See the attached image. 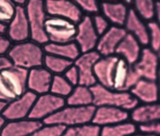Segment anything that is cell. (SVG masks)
I'll return each instance as SVG.
<instances>
[{
  "mask_svg": "<svg viewBox=\"0 0 160 136\" xmlns=\"http://www.w3.org/2000/svg\"><path fill=\"white\" fill-rule=\"evenodd\" d=\"M91 89L93 95V105L95 107L109 106L131 112L139 104L130 92L113 90L102 87L98 83L92 86Z\"/></svg>",
  "mask_w": 160,
  "mask_h": 136,
  "instance_id": "obj_3",
  "label": "cell"
},
{
  "mask_svg": "<svg viewBox=\"0 0 160 136\" xmlns=\"http://www.w3.org/2000/svg\"><path fill=\"white\" fill-rule=\"evenodd\" d=\"M52 78L53 75L43 66L32 68L28 73V90L37 96L49 93Z\"/></svg>",
  "mask_w": 160,
  "mask_h": 136,
  "instance_id": "obj_18",
  "label": "cell"
},
{
  "mask_svg": "<svg viewBox=\"0 0 160 136\" xmlns=\"http://www.w3.org/2000/svg\"><path fill=\"white\" fill-rule=\"evenodd\" d=\"M157 83H158V92H159V102H160V70H159V73H158V77Z\"/></svg>",
  "mask_w": 160,
  "mask_h": 136,
  "instance_id": "obj_46",
  "label": "cell"
},
{
  "mask_svg": "<svg viewBox=\"0 0 160 136\" xmlns=\"http://www.w3.org/2000/svg\"><path fill=\"white\" fill-rule=\"evenodd\" d=\"M28 71L12 66L0 71V101L8 103L28 91Z\"/></svg>",
  "mask_w": 160,
  "mask_h": 136,
  "instance_id": "obj_2",
  "label": "cell"
},
{
  "mask_svg": "<svg viewBox=\"0 0 160 136\" xmlns=\"http://www.w3.org/2000/svg\"><path fill=\"white\" fill-rule=\"evenodd\" d=\"M92 22L96 30L97 33L99 35H102L103 33H106L111 27V24L108 21V19L102 15V13H98L96 15L92 16Z\"/></svg>",
  "mask_w": 160,
  "mask_h": 136,
  "instance_id": "obj_36",
  "label": "cell"
},
{
  "mask_svg": "<svg viewBox=\"0 0 160 136\" xmlns=\"http://www.w3.org/2000/svg\"><path fill=\"white\" fill-rule=\"evenodd\" d=\"M73 88L63 75H53L49 93L66 99L72 93Z\"/></svg>",
  "mask_w": 160,
  "mask_h": 136,
  "instance_id": "obj_30",
  "label": "cell"
},
{
  "mask_svg": "<svg viewBox=\"0 0 160 136\" xmlns=\"http://www.w3.org/2000/svg\"><path fill=\"white\" fill-rule=\"evenodd\" d=\"M156 22L160 26V2H156Z\"/></svg>",
  "mask_w": 160,
  "mask_h": 136,
  "instance_id": "obj_41",
  "label": "cell"
},
{
  "mask_svg": "<svg viewBox=\"0 0 160 136\" xmlns=\"http://www.w3.org/2000/svg\"><path fill=\"white\" fill-rule=\"evenodd\" d=\"M43 49L46 54L60 57L64 59L72 61V63L81 54V51L75 42L66 43H48L43 46Z\"/></svg>",
  "mask_w": 160,
  "mask_h": 136,
  "instance_id": "obj_25",
  "label": "cell"
},
{
  "mask_svg": "<svg viewBox=\"0 0 160 136\" xmlns=\"http://www.w3.org/2000/svg\"><path fill=\"white\" fill-rule=\"evenodd\" d=\"M7 105V103H4V102H2V101H0V114H2V113L4 110L5 107Z\"/></svg>",
  "mask_w": 160,
  "mask_h": 136,
  "instance_id": "obj_44",
  "label": "cell"
},
{
  "mask_svg": "<svg viewBox=\"0 0 160 136\" xmlns=\"http://www.w3.org/2000/svg\"><path fill=\"white\" fill-rule=\"evenodd\" d=\"M62 75L64 76V78L67 79L68 82L73 87L79 85V73L73 63L71 67L68 68Z\"/></svg>",
  "mask_w": 160,
  "mask_h": 136,
  "instance_id": "obj_38",
  "label": "cell"
},
{
  "mask_svg": "<svg viewBox=\"0 0 160 136\" xmlns=\"http://www.w3.org/2000/svg\"><path fill=\"white\" fill-rule=\"evenodd\" d=\"M6 35L12 43L30 40V27L25 8L17 6L14 17L7 25Z\"/></svg>",
  "mask_w": 160,
  "mask_h": 136,
  "instance_id": "obj_14",
  "label": "cell"
},
{
  "mask_svg": "<svg viewBox=\"0 0 160 136\" xmlns=\"http://www.w3.org/2000/svg\"><path fill=\"white\" fill-rule=\"evenodd\" d=\"M17 10L13 1L0 0V23L8 25L12 21Z\"/></svg>",
  "mask_w": 160,
  "mask_h": 136,
  "instance_id": "obj_32",
  "label": "cell"
},
{
  "mask_svg": "<svg viewBox=\"0 0 160 136\" xmlns=\"http://www.w3.org/2000/svg\"><path fill=\"white\" fill-rule=\"evenodd\" d=\"M7 33V25L0 23V34H6Z\"/></svg>",
  "mask_w": 160,
  "mask_h": 136,
  "instance_id": "obj_42",
  "label": "cell"
},
{
  "mask_svg": "<svg viewBox=\"0 0 160 136\" xmlns=\"http://www.w3.org/2000/svg\"><path fill=\"white\" fill-rule=\"evenodd\" d=\"M157 54H158V59H159V62H160V49L157 52Z\"/></svg>",
  "mask_w": 160,
  "mask_h": 136,
  "instance_id": "obj_47",
  "label": "cell"
},
{
  "mask_svg": "<svg viewBox=\"0 0 160 136\" xmlns=\"http://www.w3.org/2000/svg\"><path fill=\"white\" fill-rule=\"evenodd\" d=\"M48 15L64 18L78 24L83 17L75 1L68 0H48L44 1Z\"/></svg>",
  "mask_w": 160,
  "mask_h": 136,
  "instance_id": "obj_9",
  "label": "cell"
},
{
  "mask_svg": "<svg viewBox=\"0 0 160 136\" xmlns=\"http://www.w3.org/2000/svg\"><path fill=\"white\" fill-rule=\"evenodd\" d=\"M98 39L99 35L94 29L92 17L84 15L77 24V33L74 39L81 53L96 50Z\"/></svg>",
  "mask_w": 160,
  "mask_h": 136,
  "instance_id": "obj_10",
  "label": "cell"
},
{
  "mask_svg": "<svg viewBox=\"0 0 160 136\" xmlns=\"http://www.w3.org/2000/svg\"><path fill=\"white\" fill-rule=\"evenodd\" d=\"M25 9L30 27V40L44 46L49 43L45 32V23L48 15L45 9L44 1H28Z\"/></svg>",
  "mask_w": 160,
  "mask_h": 136,
  "instance_id": "obj_5",
  "label": "cell"
},
{
  "mask_svg": "<svg viewBox=\"0 0 160 136\" xmlns=\"http://www.w3.org/2000/svg\"><path fill=\"white\" fill-rule=\"evenodd\" d=\"M123 28L128 33L133 36L143 48L148 47L149 33L147 23L142 20L137 15V13H135L132 7L130 8Z\"/></svg>",
  "mask_w": 160,
  "mask_h": 136,
  "instance_id": "obj_20",
  "label": "cell"
},
{
  "mask_svg": "<svg viewBox=\"0 0 160 136\" xmlns=\"http://www.w3.org/2000/svg\"><path fill=\"white\" fill-rule=\"evenodd\" d=\"M127 33L123 27L111 26L106 33L99 37L96 51L101 57L115 55L118 47Z\"/></svg>",
  "mask_w": 160,
  "mask_h": 136,
  "instance_id": "obj_15",
  "label": "cell"
},
{
  "mask_svg": "<svg viewBox=\"0 0 160 136\" xmlns=\"http://www.w3.org/2000/svg\"><path fill=\"white\" fill-rule=\"evenodd\" d=\"M118 57L117 55L101 57L94 66V76L98 84L112 89V77Z\"/></svg>",
  "mask_w": 160,
  "mask_h": 136,
  "instance_id": "obj_19",
  "label": "cell"
},
{
  "mask_svg": "<svg viewBox=\"0 0 160 136\" xmlns=\"http://www.w3.org/2000/svg\"><path fill=\"white\" fill-rule=\"evenodd\" d=\"M12 44L13 43L10 41L6 34H0V57L7 56Z\"/></svg>",
  "mask_w": 160,
  "mask_h": 136,
  "instance_id": "obj_39",
  "label": "cell"
},
{
  "mask_svg": "<svg viewBox=\"0 0 160 136\" xmlns=\"http://www.w3.org/2000/svg\"><path fill=\"white\" fill-rule=\"evenodd\" d=\"M128 120H130V112L128 111L115 107L101 106L96 107L92 123L102 128Z\"/></svg>",
  "mask_w": 160,
  "mask_h": 136,
  "instance_id": "obj_16",
  "label": "cell"
},
{
  "mask_svg": "<svg viewBox=\"0 0 160 136\" xmlns=\"http://www.w3.org/2000/svg\"><path fill=\"white\" fill-rule=\"evenodd\" d=\"M129 92L138 103H153L159 102L157 81L140 79Z\"/></svg>",
  "mask_w": 160,
  "mask_h": 136,
  "instance_id": "obj_21",
  "label": "cell"
},
{
  "mask_svg": "<svg viewBox=\"0 0 160 136\" xmlns=\"http://www.w3.org/2000/svg\"><path fill=\"white\" fill-rule=\"evenodd\" d=\"M72 63V61L45 53L42 66L52 75H62Z\"/></svg>",
  "mask_w": 160,
  "mask_h": 136,
  "instance_id": "obj_28",
  "label": "cell"
},
{
  "mask_svg": "<svg viewBox=\"0 0 160 136\" xmlns=\"http://www.w3.org/2000/svg\"><path fill=\"white\" fill-rule=\"evenodd\" d=\"M38 96L28 90L26 93L16 100L7 103L2 113L6 121L22 120L28 118Z\"/></svg>",
  "mask_w": 160,
  "mask_h": 136,
  "instance_id": "obj_11",
  "label": "cell"
},
{
  "mask_svg": "<svg viewBox=\"0 0 160 136\" xmlns=\"http://www.w3.org/2000/svg\"><path fill=\"white\" fill-rule=\"evenodd\" d=\"M131 2H102L100 13L107 18L112 26L124 27L129 13Z\"/></svg>",
  "mask_w": 160,
  "mask_h": 136,
  "instance_id": "obj_17",
  "label": "cell"
},
{
  "mask_svg": "<svg viewBox=\"0 0 160 136\" xmlns=\"http://www.w3.org/2000/svg\"><path fill=\"white\" fill-rule=\"evenodd\" d=\"M138 132V125L131 120L101 128L100 136H130Z\"/></svg>",
  "mask_w": 160,
  "mask_h": 136,
  "instance_id": "obj_27",
  "label": "cell"
},
{
  "mask_svg": "<svg viewBox=\"0 0 160 136\" xmlns=\"http://www.w3.org/2000/svg\"><path fill=\"white\" fill-rule=\"evenodd\" d=\"M138 131L151 136H160V121L139 124Z\"/></svg>",
  "mask_w": 160,
  "mask_h": 136,
  "instance_id": "obj_37",
  "label": "cell"
},
{
  "mask_svg": "<svg viewBox=\"0 0 160 136\" xmlns=\"http://www.w3.org/2000/svg\"><path fill=\"white\" fill-rule=\"evenodd\" d=\"M12 64L8 56H1L0 57V71L3 70L5 68L12 67Z\"/></svg>",
  "mask_w": 160,
  "mask_h": 136,
  "instance_id": "obj_40",
  "label": "cell"
},
{
  "mask_svg": "<svg viewBox=\"0 0 160 136\" xmlns=\"http://www.w3.org/2000/svg\"><path fill=\"white\" fill-rule=\"evenodd\" d=\"M147 24L148 28V33H149L148 47L157 53L160 49V26L156 22V20L149 22Z\"/></svg>",
  "mask_w": 160,
  "mask_h": 136,
  "instance_id": "obj_33",
  "label": "cell"
},
{
  "mask_svg": "<svg viewBox=\"0 0 160 136\" xmlns=\"http://www.w3.org/2000/svg\"><path fill=\"white\" fill-rule=\"evenodd\" d=\"M101 58L97 51L81 53L79 57L73 62V64L79 73V85L92 88L97 84L94 76V66Z\"/></svg>",
  "mask_w": 160,
  "mask_h": 136,
  "instance_id": "obj_13",
  "label": "cell"
},
{
  "mask_svg": "<svg viewBox=\"0 0 160 136\" xmlns=\"http://www.w3.org/2000/svg\"><path fill=\"white\" fill-rule=\"evenodd\" d=\"M101 128L92 123L66 128L62 136H100Z\"/></svg>",
  "mask_w": 160,
  "mask_h": 136,
  "instance_id": "obj_31",
  "label": "cell"
},
{
  "mask_svg": "<svg viewBox=\"0 0 160 136\" xmlns=\"http://www.w3.org/2000/svg\"><path fill=\"white\" fill-rule=\"evenodd\" d=\"M6 122H7L6 119L2 117V114H0V133H1V131H2V128H3V126L6 123Z\"/></svg>",
  "mask_w": 160,
  "mask_h": 136,
  "instance_id": "obj_43",
  "label": "cell"
},
{
  "mask_svg": "<svg viewBox=\"0 0 160 136\" xmlns=\"http://www.w3.org/2000/svg\"><path fill=\"white\" fill-rule=\"evenodd\" d=\"M45 32L49 43L74 42L77 33V24L64 18L48 16L45 23Z\"/></svg>",
  "mask_w": 160,
  "mask_h": 136,
  "instance_id": "obj_6",
  "label": "cell"
},
{
  "mask_svg": "<svg viewBox=\"0 0 160 136\" xmlns=\"http://www.w3.org/2000/svg\"><path fill=\"white\" fill-rule=\"evenodd\" d=\"M66 106V99L51 93L38 96L28 118L43 122Z\"/></svg>",
  "mask_w": 160,
  "mask_h": 136,
  "instance_id": "obj_7",
  "label": "cell"
},
{
  "mask_svg": "<svg viewBox=\"0 0 160 136\" xmlns=\"http://www.w3.org/2000/svg\"><path fill=\"white\" fill-rule=\"evenodd\" d=\"M132 67L140 79L157 81L160 70V62L157 53L149 47L142 48L139 59Z\"/></svg>",
  "mask_w": 160,
  "mask_h": 136,
  "instance_id": "obj_8",
  "label": "cell"
},
{
  "mask_svg": "<svg viewBox=\"0 0 160 136\" xmlns=\"http://www.w3.org/2000/svg\"><path fill=\"white\" fill-rule=\"evenodd\" d=\"M42 122L31 118L22 120L7 121L0 136H31L42 125Z\"/></svg>",
  "mask_w": 160,
  "mask_h": 136,
  "instance_id": "obj_22",
  "label": "cell"
},
{
  "mask_svg": "<svg viewBox=\"0 0 160 136\" xmlns=\"http://www.w3.org/2000/svg\"><path fill=\"white\" fill-rule=\"evenodd\" d=\"M132 8L142 20L146 23L156 18V2L150 0H138L132 2Z\"/></svg>",
  "mask_w": 160,
  "mask_h": 136,
  "instance_id": "obj_29",
  "label": "cell"
},
{
  "mask_svg": "<svg viewBox=\"0 0 160 136\" xmlns=\"http://www.w3.org/2000/svg\"><path fill=\"white\" fill-rule=\"evenodd\" d=\"M95 109L96 107L94 105L77 107L66 104V106L45 119L42 123L62 125L65 128L86 124L92 123Z\"/></svg>",
  "mask_w": 160,
  "mask_h": 136,
  "instance_id": "obj_4",
  "label": "cell"
},
{
  "mask_svg": "<svg viewBox=\"0 0 160 136\" xmlns=\"http://www.w3.org/2000/svg\"><path fill=\"white\" fill-rule=\"evenodd\" d=\"M12 66L29 71L32 68L42 67L45 57L43 46L28 40L13 43L7 54Z\"/></svg>",
  "mask_w": 160,
  "mask_h": 136,
  "instance_id": "obj_1",
  "label": "cell"
},
{
  "mask_svg": "<svg viewBox=\"0 0 160 136\" xmlns=\"http://www.w3.org/2000/svg\"><path fill=\"white\" fill-rule=\"evenodd\" d=\"M66 104L77 107L93 105V95L91 88L83 85L74 87L72 93L66 98Z\"/></svg>",
  "mask_w": 160,
  "mask_h": 136,
  "instance_id": "obj_26",
  "label": "cell"
},
{
  "mask_svg": "<svg viewBox=\"0 0 160 136\" xmlns=\"http://www.w3.org/2000/svg\"><path fill=\"white\" fill-rule=\"evenodd\" d=\"M140 80L131 65L118 57L112 77V89L120 92H129Z\"/></svg>",
  "mask_w": 160,
  "mask_h": 136,
  "instance_id": "obj_12",
  "label": "cell"
},
{
  "mask_svg": "<svg viewBox=\"0 0 160 136\" xmlns=\"http://www.w3.org/2000/svg\"><path fill=\"white\" fill-rule=\"evenodd\" d=\"M142 47L138 41L129 33H127L124 38L118 47L115 55L119 57L132 66L139 59L142 51Z\"/></svg>",
  "mask_w": 160,
  "mask_h": 136,
  "instance_id": "obj_23",
  "label": "cell"
},
{
  "mask_svg": "<svg viewBox=\"0 0 160 136\" xmlns=\"http://www.w3.org/2000/svg\"><path fill=\"white\" fill-rule=\"evenodd\" d=\"M66 128L62 125L42 123L31 136H62Z\"/></svg>",
  "mask_w": 160,
  "mask_h": 136,
  "instance_id": "obj_34",
  "label": "cell"
},
{
  "mask_svg": "<svg viewBox=\"0 0 160 136\" xmlns=\"http://www.w3.org/2000/svg\"><path fill=\"white\" fill-rule=\"evenodd\" d=\"M130 120L137 125L160 121V102L139 103L130 112Z\"/></svg>",
  "mask_w": 160,
  "mask_h": 136,
  "instance_id": "obj_24",
  "label": "cell"
},
{
  "mask_svg": "<svg viewBox=\"0 0 160 136\" xmlns=\"http://www.w3.org/2000/svg\"><path fill=\"white\" fill-rule=\"evenodd\" d=\"M130 136H151V135H148V134L141 133V132H138V131L137 133H133V134H132V135H130Z\"/></svg>",
  "mask_w": 160,
  "mask_h": 136,
  "instance_id": "obj_45",
  "label": "cell"
},
{
  "mask_svg": "<svg viewBox=\"0 0 160 136\" xmlns=\"http://www.w3.org/2000/svg\"><path fill=\"white\" fill-rule=\"evenodd\" d=\"M75 2L83 15L92 17L100 13V3L96 0H79Z\"/></svg>",
  "mask_w": 160,
  "mask_h": 136,
  "instance_id": "obj_35",
  "label": "cell"
}]
</instances>
